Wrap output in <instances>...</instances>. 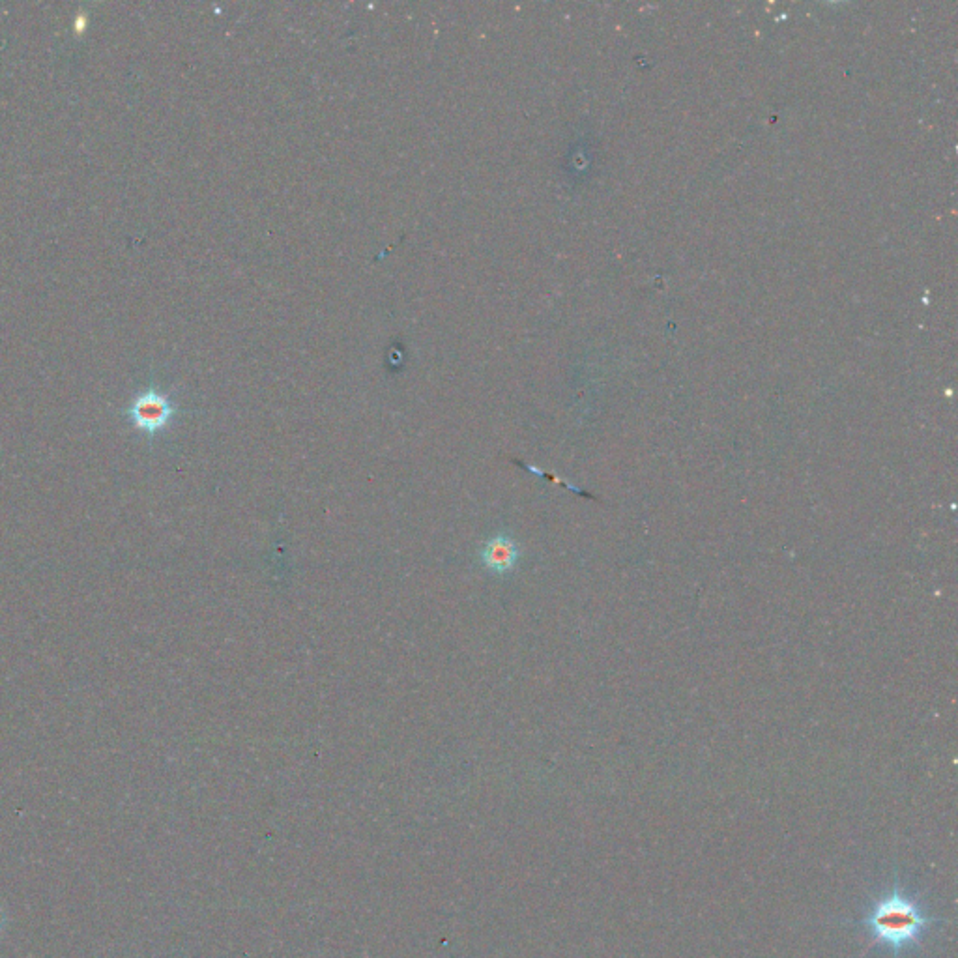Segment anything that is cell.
Segmentation results:
<instances>
[{"mask_svg":"<svg viewBox=\"0 0 958 958\" xmlns=\"http://www.w3.org/2000/svg\"><path fill=\"white\" fill-rule=\"evenodd\" d=\"M942 917L930 915L921 899L895 880V884L871 900L865 915L854 925L869 934L871 947H880L899 958L902 953L921 947L930 929L942 923Z\"/></svg>","mask_w":958,"mask_h":958,"instance_id":"obj_1","label":"cell"},{"mask_svg":"<svg viewBox=\"0 0 958 958\" xmlns=\"http://www.w3.org/2000/svg\"><path fill=\"white\" fill-rule=\"evenodd\" d=\"M521 558L519 543L509 534H496L481 547V562L491 573L508 575Z\"/></svg>","mask_w":958,"mask_h":958,"instance_id":"obj_3","label":"cell"},{"mask_svg":"<svg viewBox=\"0 0 958 958\" xmlns=\"http://www.w3.org/2000/svg\"><path fill=\"white\" fill-rule=\"evenodd\" d=\"M4 923H6V915L2 914V910H0V930L4 927Z\"/></svg>","mask_w":958,"mask_h":958,"instance_id":"obj_4","label":"cell"},{"mask_svg":"<svg viewBox=\"0 0 958 958\" xmlns=\"http://www.w3.org/2000/svg\"><path fill=\"white\" fill-rule=\"evenodd\" d=\"M176 412L178 408L171 397L158 388H146L137 393L126 408L131 425L150 438L163 433L175 420Z\"/></svg>","mask_w":958,"mask_h":958,"instance_id":"obj_2","label":"cell"}]
</instances>
